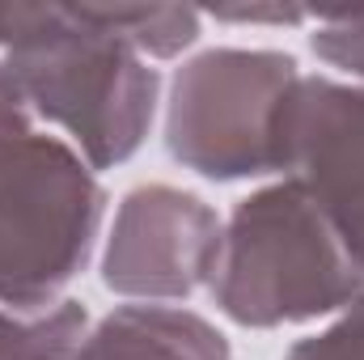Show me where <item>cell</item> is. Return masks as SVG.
<instances>
[{"label": "cell", "mask_w": 364, "mask_h": 360, "mask_svg": "<svg viewBox=\"0 0 364 360\" xmlns=\"http://www.w3.org/2000/svg\"><path fill=\"white\" fill-rule=\"evenodd\" d=\"M0 47L30 110L60 123L90 166H119L144 144L157 73L85 4H9L0 9Z\"/></svg>", "instance_id": "6da1fadb"}, {"label": "cell", "mask_w": 364, "mask_h": 360, "mask_svg": "<svg viewBox=\"0 0 364 360\" xmlns=\"http://www.w3.org/2000/svg\"><path fill=\"white\" fill-rule=\"evenodd\" d=\"M90 162L30 127V102L0 64V301L47 309L85 268L102 225Z\"/></svg>", "instance_id": "7a4b0ae2"}, {"label": "cell", "mask_w": 364, "mask_h": 360, "mask_svg": "<svg viewBox=\"0 0 364 360\" xmlns=\"http://www.w3.org/2000/svg\"><path fill=\"white\" fill-rule=\"evenodd\" d=\"M208 288L233 322L284 327L352 305L360 271L318 199L284 179L242 199L220 225Z\"/></svg>", "instance_id": "3957f363"}, {"label": "cell", "mask_w": 364, "mask_h": 360, "mask_svg": "<svg viewBox=\"0 0 364 360\" xmlns=\"http://www.w3.org/2000/svg\"><path fill=\"white\" fill-rule=\"evenodd\" d=\"M296 85V60L284 51L216 47L195 55L170 90V157L220 182L284 170V123Z\"/></svg>", "instance_id": "277c9868"}, {"label": "cell", "mask_w": 364, "mask_h": 360, "mask_svg": "<svg viewBox=\"0 0 364 360\" xmlns=\"http://www.w3.org/2000/svg\"><path fill=\"white\" fill-rule=\"evenodd\" d=\"M216 246L220 221L199 195L149 182L127 191L114 212L102 280L123 297L182 301L212 275Z\"/></svg>", "instance_id": "5b68a950"}, {"label": "cell", "mask_w": 364, "mask_h": 360, "mask_svg": "<svg viewBox=\"0 0 364 360\" xmlns=\"http://www.w3.org/2000/svg\"><path fill=\"white\" fill-rule=\"evenodd\" d=\"M284 170L331 216L364 292V85L301 77L284 123Z\"/></svg>", "instance_id": "8992f818"}, {"label": "cell", "mask_w": 364, "mask_h": 360, "mask_svg": "<svg viewBox=\"0 0 364 360\" xmlns=\"http://www.w3.org/2000/svg\"><path fill=\"white\" fill-rule=\"evenodd\" d=\"M73 360H229V344L191 309L119 305L85 331Z\"/></svg>", "instance_id": "52a82bcc"}, {"label": "cell", "mask_w": 364, "mask_h": 360, "mask_svg": "<svg viewBox=\"0 0 364 360\" xmlns=\"http://www.w3.org/2000/svg\"><path fill=\"white\" fill-rule=\"evenodd\" d=\"M90 331L81 301H55L51 309H0V360H73Z\"/></svg>", "instance_id": "ba28073f"}, {"label": "cell", "mask_w": 364, "mask_h": 360, "mask_svg": "<svg viewBox=\"0 0 364 360\" xmlns=\"http://www.w3.org/2000/svg\"><path fill=\"white\" fill-rule=\"evenodd\" d=\"M97 26L127 38L140 55L170 60L199 38V13L186 4H85Z\"/></svg>", "instance_id": "9c48e42d"}, {"label": "cell", "mask_w": 364, "mask_h": 360, "mask_svg": "<svg viewBox=\"0 0 364 360\" xmlns=\"http://www.w3.org/2000/svg\"><path fill=\"white\" fill-rule=\"evenodd\" d=\"M284 360H364V292L352 305H343V314L326 331L292 344Z\"/></svg>", "instance_id": "30bf717a"}, {"label": "cell", "mask_w": 364, "mask_h": 360, "mask_svg": "<svg viewBox=\"0 0 364 360\" xmlns=\"http://www.w3.org/2000/svg\"><path fill=\"white\" fill-rule=\"evenodd\" d=\"M212 13L225 17V21H284V26L314 17L309 9H284V4H279V9H255V4H250V9H212Z\"/></svg>", "instance_id": "8fae6325"}]
</instances>
